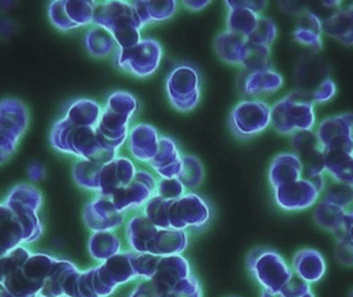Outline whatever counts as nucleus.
I'll list each match as a JSON object with an SVG mask.
<instances>
[{
    "label": "nucleus",
    "instance_id": "nucleus-1",
    "mask_svg": "<svg viewBox=\"0 0 353 297\" xmlns=\"http://www.w3.org/2000/svg\"><path fill=\"white\" fill-rule=\"evenodd\" d=\"M93 22L114 36L120 50L132 48L141 41L139 30L143 23L131 3L110 1L94 4Z\"/></svg>",
    "mask_w": 353,
    "mask_h": 297
},
{
    "label": "nucleus",
    "instance_id": "nucleus-2",
    "mask_svg": "<svg viewBox=\"0 0 353 297\" xmlns=\"http://www.w3.org/2000/svg\"><path fill=\"white\" fill-rule=\"evenodd\" d=\"M315 120L311 93L303 90L292 92L272 107L270 125L281 135L312 130Z\"/></svg>",
    "mask_w": 353,
    "mask_h": 297
},
{
    "label": "nucleus",
    "instance_id": "nucleus-3",
    "mask_svg": "<svg viewBox=\"0 0 353 297\" xmlns=\"http://www.w3.org/2000/svg\"><path fill=\"white\" fill-rule=\"evenodd\" d=\"M245 265L254 280L266 291H281L294 277L292 267L273 249H252L245 258Z\"/></svg>",
    "mask_w": 353,
    "mask_h": 297
},
{
    "label": "nucleus",
    "instance_id": "nucleus-4",
    "mask_svg": "<svg viewBox=\"0 0 353 297\" xmlns=\"http://www.w3.org/2000/svg\"><path fill=\"white\" fill-rule=\"evenodd\" d=\"M137 111V100L124 92L114 93L105 107V112L101 114V119L97 125L99 134L103 142L118 150L120 145L127 138V123Z\"/></svg>",
    "mask_w": 353,
    "mask_h": 297
},
{
    "label": "nucleus",
    "instance_id": "nucleus-5",
    "mask_svg": "<svg viewBox=\"0 0 353 297\" xmlns=\"http://www.w3.org/2000/svg\"><path fill=\"white\" fill-rule=\"evenodd\" d=\"M41 202V194L34 187L26 184L15 187L7 199L6 206L12 210L22 224L25 234L23 241L26 243L37 240L43 234V227L37 217Z\"/></svg>",
    "mask_w": 353,
    "mask_h": 297
},
{
    "label": "nucleus",
    "instance_id": "nucleus-6",
    "mask_svg": "<svg viewBox=\"0 0 353 297\" xmlns=\"http://www.w3.org/2000/svg\"><path fill=\"white\" fill-rule=\"evenodd\" d=\"M272 107L262 100H243L230 115V127L239 138H251L270 125Z\"/></svg>",
    "mask_w": 353,
    "mask_h": 297
},
{
    "label": "nucleus",
    "instance_id": "nucleus-7",
    "mask_svg": "<svg viewBox=\"0 0 353 297\" xmlns=\"http://www.w3.org/2000/svg\"><path fill=\"white\" fill-rule=\"evenodd\" d=\"M167 93L171 104L180 112L192 111L201 100L199 75L191 65H179L167 81Z\"/></svg>",
    "mask_w": 353,
    "mask_h": 297
},
{
    "label": "nucleus",
    "instance_id": "nucleus-8",
    "mask_svg": "<svg viewBox=\"0 0 353 297\" xmlns=\"http://www.w3.org/2000/svg\"><path fill=\"white\" fill-rule=\"evenodd\" d=\"M28 120V111L22 103L17 100L0 103V163L7 160L15 150Z\"/></svg>",
    "mask_w": 353,
    "mask_h": 297
},
{
    "label": "nucleus",
    "instance_id": "nucleus-9",
    "mask_svg": "<svg viewBox=\"0 0 353 297\" xmlns=\"http://www.w3.org/2000/svg\"><path fill=\"white\" fill-rule=\"evenodd\" d=\"M161 58L163 48L160 43L153 39H145L132 48L120 50L118 63L125 71L137 76H149L156 72Z\"/></svg>",
    "mask_w": 353,
    "mask_h": 297
},
{
    "label": "nucleus",
    "instance_id": "nucleus-10",
    "mask_svg": "<svg viewBox=\"0 0 353 297\" xmlns=\"http://www.w3.org/2000/svg\"><path fill=\"white\" fill-rule=\"evenodd\" d=\"M210 207L199 195L184 194L172 201L170 209V228L184 231L185 228H201L210 220Z\"/></svg>",
    "mask_w": 353,
    "mask_h": 297
},
{
    "label": "nucleus",
    "instance_id": "nucleus-11",
    "mask_svg": "<svg viewBox=\"0 0 353 297\" xmlns=\"http://www.w3.org/2000/svg\"><path fill=\"white\" fill-rule=\"evenodd\" d=\"M273 194L276 205L285 212L307 210L316 205L321 196V192L305 178L280 185L273 190Z\"/></svg>",
    "mask_w": 353,
    "mask_h": 297
},
{
    "label": "nucleus",
    "instance_id": "nucleus-12",
    "mask_svg": "<svg viewBox=\"0 0 353 297\" xmlns=\"http://www.w3.org/2000/svg\"><path fill=\"white\" fill-rule=\"evenodd\" d=\"M294 154L300 158L303 174L305 178L323 175L325 170V150L321 146L316 134L312 130L297 131L291 138Z\"/></svg>",
    "mask_w": 353,
    "mask_h": 297
},
{
    "label": "nucleus",
    "instance_id": "nucleus-13",
    "mask_svg": "<svg viewBox=\"0 0 353 297\" xmlns=\"http://www.w3.org/2000/svg\"><path fill=\"white\" fill-rule=\"evenodd\" d=\"M157 183L146 171H137L132 180L117 191L111 198L119 212L127 207H138L148 203L156 194Z\"/></svg>",
    "mask_w": 353,
    "mask_h": 297
},
{
    "label": "nucleus",
    "instance_id": "nucleus-14",
    "mask_svg": "<svg viewBox=\"0 0 353 297\" xmlns=\"http://www.w3.org/2000/svg\"><path fill=\"white\" fill-rule=\"evenodd\" d=\"M94 3L55 1L50 7L51 21L61 30H68L93 22Z\"/></svg>",
    "mask_w": 353,
    "mask_h": 297
},
{
    "label": "nucleus",
    "instance_id": "nucleus-15",
    "mask_svg": "<svg viewBox=\"0 0 353 297\" xmlns=\"http://www.w3.org/2000/svg\"><path fill=\"white\" fill-rule=\"evenodd\" d=\"M315 134L325 152L339 150L353 154L352 138L343 114L322 120Z\"/></svg>",
    "mask_w": 353,
    "mask_h": 297
},
{
    "label": "nucleus",
    "instance_id": "nucleus-16",
    "mask_svg": "<svg viewBox=\"0 0 353 297\" xmlns=\"http://www.w3.org/2000/svg\"><path fill=\"white\" fill-rule=\"evenodd\" d=\"M135 174L137 170L128 158L117 157L103 165L99 178V191L104 196H112L120 188L125 187Z\"/></svg>",
    "mask_w": 353,
    "mask_h": 297
},
{
    "label": "nucleus",
    "instance_id": "nucleus-17",
    "mask_svg": "<svg viewBox=\"0 0 353 297\" xmlns=\"http://www.w3.org/2000/svg\"><path fill=\"white\" fill-rule=\"evenodd\" d=\"M121 212H119L108 196L96 199L85 209V223L96 232L115 229L121 225Z\"/></svg>",
    "mask_w": 353,
    "mask_h": 297
},
{
    "label": "nucleus",
    "instance_id": "nucleus-18",
    "mask_svg": "<svg viewBox=\"0 0 353 297\" xmlns=\"http://www.w3.org/2000/svg\"><path fill=\"white\" fill-rule=\"evenodd\" d=\"M192 276L188 260L183 255L160 256L154 274L150 278L161 288L171 291L181 280Z\"/></svg>",
    "mask_w": 353,
    "mask_h": 297
},
{
    "label": "nucleus",
    "instance_id": "nucleus-19",
    "mask_svg": "<svg viewBox=\"0 0 353 297\" xmlns=\"http://www.w3.org/2000/svg\"><path fill=\"white\" fill-rule=\"evenodd\" d=\"M291 267L294 276L310 285L319 283L326 274V260L323 255L314 248L299 249L292 258Z\"/></svg>",
    "mask_w": 353,
    "mask_h": 297
},
{
    "label": "nucleus",
    "instance_id": "nucleus-20",
    "mask_svg": "<svg viewBox=\"0 0 353 297\" xmlns=\"http://www.w3.org/2000/svg\"><path fill=\"white\" fill-rule=\"evenodd\" d=\"M322 34V19L310 8H304L299 14L297 26L294 32V41L300 45L311 48L315 52H319L323 48Z\"/></svg>",
    "mask_w": 353,
    "mask_h": 297
},
{
    "label": "nucleus",
    "instance_id": "nucleus-21",
    "mask_svg": "<svg viewBox=\"0 0 353 297\" xmlns=\"http://www.w3.org/2000/svg\"><path fill=\"white\" fill-rule=\"evenodd\" d=\"M181 160L183 156L180 154L175 141L170 136H160L157 154L149 164L161 178H177L180 174Z\"/></svg>",
    "mask_w": 353,
    "mask_h": 297
},
{
    "label": "nucleus",
    "instance_id": "nucleus-22",
    "mask_svg": "<svg viewBox=\"0 0 353 297\" xmlns=\"http://www.w3.org/2000/svg\"><path fill=\"white\" fill-rule=\"evenodd\" d=\"M160 136L157 130L150 124H138L130 134L131 154L141 160L150 163L159 150Z\"/></svg>",
    "mask_w": 353,
    "mask_h": 297
},
{
    "label": "nucleus",
    "instance_id": "nucleus-23",
    "mask_svg": "<svg viewBox=\"0 0 353 297\" xmlns=\"http://www.w3.org/2000/svg\"><path fill=\"white\" fill-rule=\"evenodd\" d=\"M303 178V165L294 153L276 156L269 167V183L274 188Z\"/></svg>",
    "mask_w": 353,
    "mask_h": 297
},
{
    "label": "nucleus",
    "instance_id": "nucleus-24",
    "mask_svg": "<svg viewBox=\"0 0 353 297\" xmlns=\"http://www.w3.org/2000/svg\"><path fill=\"white\" fill-rule=\"evenodd\" d=\"M284 85V78L281 74L270 70L247 72L243 81V93L251 97L268 96L279 92Z\"/></svg>",
    "mask_w": 353,
    "mask_h": 297
},
{
    "label": "nucleus",
    "instance_id": "nucleus-25",
    "mask_svg": "<svg viewBox=\"0 0 353 297\" xmlns=\"http://www.w3.org/2000/svg\"><path fill=\"white\" fill-rule=\"evenodd\" d=\"M188 245V235L185 231L172 228H159L154 238H152L148 254L157 256L181 255Z\"/></svg>",
    "mask_w": 353,
    "mask_h": 297
},
{
    "label": "nucleus",
    "instance_id": "nucleus-26",
    "mask_svg": "<svg viewBox=\"0 0 353 297\" xmlns=\"http://www.w3.org/2000/svg\"><path fill=\"white\" fill-rule=\"evenodd\" d=\"M322 29L325 34L341 44L347 47L353 45V22L348 7L334 11L330 17L322 21Z\"/></svg>",
    "mask_w": 353,
    "mask_h": 297
},
{
    "label": "nucleus",
    "instance_id": "nucleus-27",
    "mask_svg": "<svg viewBox=\"0 0 353 297\" xmlns=\"http://www.w3.org/2000/svg\"><path fill=\"white\" fill-rule=\"evenodd\" d=\"M157 231L159 228L146 216L134 217L128 223V228H127L128 241L134 248V251L141 254H148L149 244L157 234Z\"/></svg>",
    "mask_w": 353,
    "mask_h": 297
},
{
    "label": "nucleus",
    "instance_id": "nucleus-28",
    "mask_svg": "<svg viewBox=\"0 0 353 297\" xmlns=\"http://www.w3.org/2000/svg\"><path fill=\"white\" fill-rule=\"evenodd\" d=\"M245 43H247L245 37L225 30L214 39L213 47L217 57L223 61L231 65H240V59H241V54Z\"/></svg>",
    "mask_w": 353,
    "mask_h": 297
},
{
    "label": "nucleus",
    "instance_id": "nucleus-29",
    "mask_svg": "<svg viewBox=\"0 0 353 297\" xmlns=\"http://www.w3.org/2000/svg\"><path fill=\"white\" fill-rule=\"evenodd\" d=\"M325 170L333 180L353 187V154L339 150H326Z\"/></svg>",
    "mask_w": 353,
    "mask_h": 297
},
{
    "label": "nucleus",
    "instance_id": "nucleus-30",
    "mask_svg": "<svg viewBox=\"0 0 353 297\" xmlns=\"http://www.w3.org/2000/svg\"><path fill=\"white\" fill-rule=\"evenodd\" d=\"M143 25L149 22L165 21L176 12V1H134L131 3Z\"/></svg>",
    "mask_w": 353,
    "mask_h": 297
},
{
    "label": "nucleus",
    "instance_id": "nucleus-31",
    "mask_svg": "<svg viewBox=\"0 0 353 297\" xmlns=\"http://www.w3.org/2000/svg\"><path fill=\"white\" fill-rule=\"evenodd\" d=\"M345 209H341L339 206H334L326 201H321L316 203L312 218L316 227H319L323 231H327L330 234H334L340 225L343 224L345 216H347Z\"/></svg>",
    "mask_w": 353,
    "mask_h": 297
},
{
    "label": "nucleus",
    "instance_id": "nucleus-32",
    "mask_svg": "<svg viewBox=\"0 0 353 297\" xmlns=\"http://www.w3.org/2000/svg\"><path fill=\"white\" fill-rule=\"evenodd\" d=\"M75 272H77V267L72 263L57 259L39 296L64 297V291H63L64 283Z\"/></svg>",
    "mask_w": 353,
    "mask_h": 297
},
{
    "label": "nucleus",
    "instance_id": "nucleus-33",
    "mask_svg": "<svg viewBox=\"0 0 353 297\" xmlns=\"http://www.w3.org/2000/svg\"><path fill=\"white\" fill-rule=\"evenodd\" d=\"M272 51L269 47L256 45L252 43H245L240 59V67L247 72H256L272 68Z\"/></svg>",
    "mask_w": 353,
    "mask_h": 297
},
{
    "label": "nucleus",
    "instance_id": "nucleus-34",
    "mask_svg": "<svg viewBox=\"0 0 353 297\" xmlns=\"http://www.w3.org/2000/svg\"><path fill=\"white\" fill-rule=\"evenodd\" d=\"M65 119L75 125L97 127L101 119V111L94 101L79 100L72 103V105L68 108Z\"/></svg>",
    "mask_w": 353,
    "mask_h": 297
},
{
    "label": "nucleus",
    "instance_id": "nucleus-35",
    "mask_svg": "<svg viewBox=\"0 0 353 297\" xmlns=\"http://www.w3.org/2000/svg\"><path fill=\"white\" fill-rule=\"evenodd\" d=\"M120 249V240L108 231L94 232L89 240V252L93 258L107 260L118 255Z\"/></svg>",
    "mask_w": 353,
    "mask_h": 297
},
{
    "label": "nucleus",
    "instance_id": "nucleus-36",
    "mask_svg": "<svg viewBox=\"0 0 353 297\" xmlns=\"http://www.w3.org/2000/svg\"><path fill=\"white\" fill-rule=\"evenodd\" d=\"M85 43H86L88 51L96 58L108 57L114 51L117 44L114 36L101 26L90 29L86 34Z\"/></svg>",
    "mask_w": 353,
    "mask_h": 297
},
{
    "label": "nucleus",
    "instance_id": "nucleus-37",
    "mask_svg": "<svg viewBox=\"0 0 353 297\" xmlns=\"http://www.w3.org/2000/svg\"><path fill=\"white\" fill-rule=\"evenodd\" d=\"M227 17V30L243 37H248L254 30L261 15L244 8H228Z\"/></svg>",
    "mask_w": 353,
    "mask_h": 297
},
{
    "label": "nucleus",
    "instance_id": "nucleus-38",
    "mask_svg": "<svg viewBox=\"0 0 353 297\" xmlns=\"http://www.w3.org/2000/svg\"><path fill=\"white\" fill-rule=\"evenodd\" d=\"M203 178L205 168L202 163L194 156H184L181 160V170L177 176L181 184L188 190H194L202 184Z\"/></svg>",
    "mask_w": 353,
    "mask_h": 297
},
{
    "label": "nucleus",
    "instance_id": "nucleus-39",
    "mask_svg": "<svg viewBox=\"0 0 353 297\" xmlns=\"http://www.w3.org/2000/svg\"><path fill=\"white\" fill-rule=\"evenodd\" d=\"M277 33L279 30H277L276 22L269 17L261 15L254 30L247 37V41L270 48L277 39Z\"/></svg>",
    "mask_w": 353,
    "mask_h": 297
},
{
    "label": "nucleus",
    "instance_id": "nucleus-40",
    "mask_svg": "<svg viewBox=\"0 0 353 297\" xmlns=\"http://www.w3.org/2000/svg\"><path fill=\"white\" fill-rule=\"evenodd\" d=\"M322 201H326L334 206L350 210L353 206V187L333 180L323 191Z\"/></svg>",
    "mask_w": 353,
    "mask_h": 297
},
{
    "label": "nucleus",
    "instance_id": "nucleus-41",
    "mask_svg": "<svg viewBox=\"0 0 353 297\" xmlns=\"http://www.w3.org/2000/svg\"><path fill=\"white\" fill-rule=\"evenodd\" d=\"M175 201V199H174ZM172 201L164 199L159 195H154L146 205L145 216L157 227V228H170V209Z\"/></svg>",
    "mask_w": 353,
    "mask_h": 297
},
{
    "label": "nucleus",
    "instance_id": "nucleus-42",
    "mask_svg": "<svg viewBox=\"0 0 353 297\" xmlns=\"http://www.w3.org/2000/svg\"><path fill=\"white\" fill-rule=\"evenodd\" d=\"M104 164L94 163V161H82L78 163L74 167V178L75 181L89 190L99 191V178H100V172Z\"/></svg>",
    "mask_w": 353,
    "mask_h": 297
},
{
    "label": "nucleus",
    "instance_id": "nucleus-43",
    "mask_svg": "<svg viewBox=\"0 0 353 297\" xmlns=\"http://www.w3.org/2000/svg\"><path fill=\"white\" fill-rule=\"evenodd\" d=\"M30 252L25 247H15L0 258V284L19 267H22L30 258Z\"/></svg>",
    "mask_w": 353,
    "mask_h": 297
},
{
    "label": "nucleus",
    "instance_id": "nucleus-44",
    "mask_svg": "<svg viewBox=\"0 0 353 297\" xmlns=\"http://www.w3.org/2000/svg\"><path fill=\"white\" fill-rule=\"evenodd\" d=\"M184 190L185 187L181 184V181L177 178H161L157 183L156 187V194L164 199H179L184 195Z\"/></svg>",
    "mask_w": 353,
    "mask_h": 297
},
{
    "label": "nucleus",
    "instance_id": "nucleus-45",
    "mask_svg": "<svg viewBox=\"0 0 353 297\" xmlns=\"http://www.w3.org/2000/svg\"><path fill=\"white\" fill-rule=\"evenodd\" d=\"M171 294L174 297H203L202 288L194 276L181 280L171 289Z\"/></svg>",
    "mask_w": 353,
    "mask_h": 297
},
{
    "label": "nucleus",
    "instance_id": "nucleus-46",
    "mask_svg": "<svg viewBox=\"0 0 353 297\" xmlns=\"http://www.w3.org/2000/svg\"><path fill=\"white\" fill-rule=\"evenodd\" d=\"M336 92H337V86H336L334 81H332L330 78H326L311 93L312 103L314 104H325L336 96Z\"/></svg>",
    "mask_w": 353,
    "mask_h": 297
},
{
    "label": "nucleus",
    "instance_id": "nucleus-47",
    "mask_svg": "<svg viewBox=\"0 0 353 297\" xmlns=\"http://www.w3.org/2000/svg\"><path fill=\"white\" fill-rule=\"evenodd\" d=\"M130 297H174L171 291L161 288L152 280H146L139 284Z\"/></svg>",
    "mask_w": 353,
    "mask_h": 297
},
{
    "label": "nucleus",
    "instance_id": "nucleus-48",
    "mask_svg": "<svg viewBox=\"0 0 353 297\" xmlns=\"http://www.w3.org/2000/svg\"><path fill=\"white\" fill-rule=\"evenodd\" d=\"M334 256L339 263L344 266H353V243L350 240H341L336 243Z\"/></svg>",
    "mask_w": 353,
    "mask_h": 297
},
{
    "label": "nucleus",
    "instance_id": "nucleus-49",
    "mask_svg": "<svg viewBox=\"0 0 353 297\" xmlns=\"http://www.w3.org/2000/svg\"><path fill=\"white\" fill-rule=\"evenodd\" d=\"M311 291V285L294 276L285 284V287L281 289V292L287 297H296L304 295Z\"/></svg>",
    "mask_w": 353,
    "mask_h": 297
},
{
    "label": "nucleus",
    "instance_id": "nucleus-50",
    "mask_svg": "<svg viewBox=\"0 0 353 297\" xmlns=\"http://www.w3.org/2000/svg\"><path fill=\"white\" fill-rule=\"evenodd\" d=\"M228 8H244L250 10L252 12H256L258 15H262L265 8L268 7V1H256V0H228L225 1Z\"/></svg>",
    "mask_w": 353,
    "mask_h": 297
},
{
    "label": "nucleus",
    "instance_id": "nucleus-51",
    "mask_svg": "<svg viewBox=\"0 0 353 297\" xmlns=\"http://www.w3.org/2000/svg\"><path fill=\"white\" fill-rule=\"evenodd\" d=\"M307 178L312 183V185H314L321 194L326 190L327 181H326V178H325V175H316V176H311V178Z\"/></svg>",
    "mask_w": 353,
    "mask_h": 297
},
{
    "label": "nucleus",
    "instance_id": "nucleus-52",
    "mask_svg": "<svg viewBox=\"0 0 353 297\" xmlns=\"http://www.w3.org/2000/svg\"><path fill=\"white\" fill-rule=\"evenodd\" d=\"M209 4H210L209 0H205V1H202V0H199V1H184V6L190 10H192V11H199L205 7H208Z\"/></svg>",
    "mask_w": 353,
    "mask_h": 297
},
{
    "label": "nucleus",
    "instance_id": "nucleus-53",
    "mask_svg": "<svg viewBox=\"0 0 353 297\" xmlns=\"http://www.w3.org/2000/svg\"><path fill=\"white\" fill-rule=\"evenodd\" d=\"M261 297H287L281 291H266V289H263L262 291V294H261Z\"/></svg>",
    "mask_w": 353,
    "mask_h": 297
},
{
    "label": "nucleus",
    "instance_id": "nucleus-54",
    "mask_svg": "<svg viewBox=\"0 0 353 297\" xmlns=\"http://www.w3.org/2000/svg\"><path fill=\"white\" fill-rule=\"evenodd\" d=\"M344 118L347 120V124H348V128H350V134H351V138L353 141V112H348V114H343Z\"/></svg>",
    "mask_w": 353,
    "mask_h": 297
},
{
    "label": "nucleus",
    "instance_id": "nucleus-55",
    "mask_svg": "<svg viewBox=\"0 0 353 297\" xmlns=\"http://www.w3.org/2000/svg\"><path fill=\"white\" fill-rule=\"evenodd\" d=\"M348 240L353 243V220L352 223H351V227H350V232H348Z\"/></svg>",
    "mask_w": 353,
    "mask_h": 297
},
{
    "label": "nucleus",
    "instance_id": "nucleus-56",
    "mask_svg": "<svg viewBox=\"0 0 353 297\" xmlns=\"http://www.w3.org/2000/svg\"><path fill=\"white\" fill-rule=\"evenodd\" d=\"M296 297H315V295H314L312 291H310V292H307V294H304V295H300V296Z\"/></svg>",
    "mask_w": 353,
    "mask_h": 297
},
{
    "label": "nucleus",
    "instance_id": "nucleus-57",
    "mask_svg": "<svg viewBox=\"0 0 353 297\" xmlns=\"http://www.w3.org/2000/svg\"><path fill=\"white\" fill-rule=\"evenodd\" d=\"M348 10H350V12H351V17H352V22H353V4H352V6H350V7H348Z\"/></svg>",
    "mask_w": 353,
    "mask_h": 297
},
{
    "label": "nucleus",
    "instance_id": "nucleus-58",
    "mask_svg": "<svg viewBox=\"0 0 353 297\" xmlns=\"http://www.w3.org/2000/svg\"><path fill=\"white\" fill-rule=\"evenodd\" d=\"M350 297H353V291L351 292V294H350Z\"/></svg>",
    "mask_w": 353,
    "mask_h": 297
},
{
    "label": "nucleus",
    "instance_id": "nucleus-59",
    "mask_svg": "<svg viewBox=\"0 0 353 297\" xmlns=\"http://www.w3.org/2000/svg\"><path fill=\"white\" fill-rule=\"evenodd\" d=\"M36 297H43V296H36Z\"/></svg>",
    "mask_w": 353,
    "mask_h": 297
}]
</instances>
